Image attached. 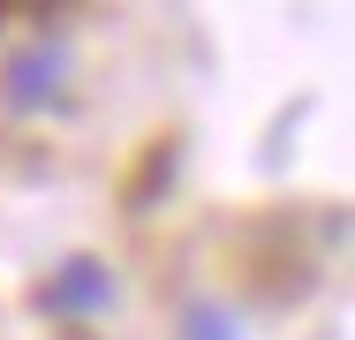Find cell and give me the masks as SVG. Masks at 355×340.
Instances as JSON below:
<instances>
[{"mask_svg": "<svg viewBox=\"0 0 355 340\" xmlns=\"http://www.w3.org/2000/svg\"><path fill=\"white\" fill-rule=\"evenodd\" d=\"M69 83V38H23L8 61H0V99L15 114H46Z\"/></svg>", "mask_w": 355, "mask_h": 340, "instance_id": "cell-1", "label": "cell"}, {"mask_svg": "<svg viewBox=\"0 0 355 340\" xmlns=\"http://www.w3.org/2000/svg\"><path fill=\"white\" fill-rule=\"evenodd\" d=\"M114 295L121 287H114L106 257H61L38 287V310L46 318H98V310H114Z\"/></svg>", "mask_w": 355, "mask_h": 340, "instance_id": "cell-2", "label": "cell"}, {"mask_svg": "<svg viewBox=\"0 0 355 340\" xmlns=\"http://www.w3.org/2000/svg\"><path fill=\"white\" fill-rule=\"evenodd\" d=\"M182 340H242V318H234L227 303H212V295H197V303L182 310Z\"/></svg>", "mask_w": 355, "mask_h": 340, "instance_id": "cell-3", "label": "cell"}]
</instances>
